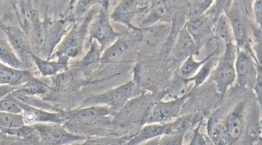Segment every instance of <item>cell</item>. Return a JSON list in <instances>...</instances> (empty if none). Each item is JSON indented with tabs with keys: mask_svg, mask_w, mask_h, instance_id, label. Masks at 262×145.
I'll use <instances>...</instances> for the list:
<instances>
[{
	"mask_svg": "<svg viewBox=\"0 0 262 145\" xmlns=\"http://www.w3.org/2000/svg\"><path fill=\"white\" fill-rule=\"evenodd\" d=\"M244 110L242 102L222 121L217 113L210 117L208 133L216 144H232L239 140L243 132Z\"/></svg>",
	"mask_w": 262,
	"mask_h": 145,
	"instance_id": "6da1fadb",
	"label": "cell"
},
{
	"mask_svg": "<svg viewBox=\"0 0 262 145\" xmlns=\"http://www.w3.org/2000/svg\"><path fill=\"white\" fill-rule=\"evenodd\" d=\"M95 14V8L92 9L85 18L73 23L65 38L62 40L59 47L56 52L53 53L50 60L56 58L58 61L69 62L70 59L80 56L83 49L86 33Z\"/></svg>",
	"mask_w": 262,
	"mask_h": 145,
	"instance_id": "7a4b0ae2",
	"label": "cell"
},
{
	"mask_svg": "<svg viewBox=\"0 0 262 145\" xmlns=\"http://www.w3.org/2000/svg\"><path fill=\"white\" fill-rule=\"evenodd\" d=\"M76 21L74 16H69L65 19H46L43 21V45L36 55L46 60H50L54 50L62 41Z\"/></svg>",
	"mask_w": 262,
	"mask_h": 145,
	"instance_id": "3957f363",
	"label": "cell"
},
{
	"mask_svg": "<svg viewBox=\"0 0 262 145\" xmlns=\"http://www.w3.org/2000/svg\"><path fill=\"white\" fill-rule=\"evenodd\" d=\"M37 133L40 144L59 145L69 144L76 142L86 141L85 136L75 135L64 129L61 124L43 123L31 125Z\"/></svg>",
	"mask_w": 262,
	"mask_h": 145,
	"instance_id": "277c9868",
	"label": "cell"
},
{
	"mask_svg": "<svg viewBox=\"0 0 262 145\" xmlns=\"http://www.w3.org/2000/svg\"><path fill=\"white\" fill-rule=\"evenodd\" d=\"M136 84L133 81L106 91L100 95L93 96L86 99L84 106L106 105L112 111L122 108L135 95Z\"/></svg>",
	"mask_w": 262,
	"mask_h": 145,
	"instance_id": "5b68a950",
	"label": "cell"
},
{
	"mask_svg": "<svg viewBox=\"0 0 262 145\" xmlns=\"http://www.w3.org/2000/svg\"><path fill=\"white\" fill-rule=\"evenodd\" d=\"M237 49L233 43L226 44L224 56L219 62L213 75V81L218 92L224 94L229 87L232 85L236 80L235 62Z\"/></svg>",
	"mask_w": 262,
	"mask_h": 145,
	"instance_id": "8992f818",
	"label": "cell"
},
{
	"mask_svg": "<svg viewBox=\"0 0 262 145\" xmlns=\"http://www.w3.org/2000/svg\"><path fill=\"white\" fill-rule=\"evenodd\" d=\"M91 40L94 39L100 44L102 51H104L107 45L114 43L120 36V34L115 32L112 27L107 14V5H102L100 12L95 21L89 27Z\"/></svg>",
	"mask_w": 262,
	"mask_h": 145,
	"instance_id": "52a82bcc",
	"label": "cell"
},
{
	"mask_svg": "<svg viewBox=\"0 0 262 145\" xmlns=\"http://www.w3.org/2000/svg\"><path fill=\"white\" fill-rule=\"evenodd\" d=\"M0 29L6 34L7 40L16 55L25 64L32 68V56L34 52L25 31L19 27L6 26L3 23H0Z\"/></svg>",
	"mask_w": 262,
	"mask_h": 145,
	"instance_id": "ba28073f",
	"label": "cell"
},
{
	"mask_svg": "<svg viewBox=\"0 0 262 145\" xmlns=\"http://www.w3.org/2000/svg\"><path fill=\"white\" fill-rule=\"evenodd\" d=\"M236 78L242 87L253 88L255 83L257 67L247 52L237 49L235 62Z\"/></svg>",
	"mask_w": 262,
	"mask_h": 145,
	"instance_id": "9c48e42d",
	"label": "cell"
},
{
	"mask_svg": "<svg viewBox=\"0 0 262 145\" xmlns=\"http://www.w3.org/2000/svg\"><path fill=\"white\" fill-rule=\"evenodd\" d=\"M189 96L190 94H187L171 102L159 103L148 115L146 124H161L168 122L177 117L180 113L183 104Z\"/></svg>",
	"mask_w": 262,
	"mask_h": 145,
	"instance_id": "30bf717a",
	"label": "cell"
},
{
	"mask_svg": "<svg viewBox=\"0 0 262 145\" xmlns=\"http://www.w3.org/2000/svg\"><path fill=\"white\" fill-rule=\"evenodd\" d=\"M19 102V104L23 110V118L25 125L31 126L36 124L43 123H52V124H63L65 123L62 111L54 112L47 111L42 108L34 107L28 104Z\"/></svg>",
	"mask_w": 262,
	"mask_h": 145,
	"instance_id": "8fae6325",
	"label": "cell"
},
{
	"mask_svg": "<svg viewBox=\"0 0 262 145\" xmlns=\"http://www.w3.org/2000/svg\"><path fill=\"white\" fill-rule=\"evenodd\" d=\"M112 109L107 106L100 105L89 106L88 107L79 108L74 111L63 113L62 115L66 122L70 123H89L92 121L103 118L111 114Z\"/></svg>",
	"mask_w": 262,
	"mask_h": 145,
	"instance_id": "7c38bea8",
	"label": "cell"
},
{
	"mask_svg": "<svg viewBox=\"0 0 262 145\" xmlns=\"http://www.w3.org/2000/svg\"><path fill=\"white\" fill-rule=\"evenodd\" d=\"M226 16H228L230 21L234 40L237 43V49L252 53V51L249 50V38L247 28L242 18L240 17L238 11L234 9L230 10L227 12Z\"/></svg>",
	"mask_w": 262,
	"mask_h": 145,
	"instance_id": "4fadbf2b",
	"label": "cell"
},
{
	"mask_svg": "<svg viewBox=\"0 0 262 145\" xmlns=\"http://www.w3.org/2000/svg\"><path fill=\"white\" fill-rule=\"evenodd\" d=\"M33 77L29 69H15L0 62V84L20 87Z\"/></svg>",
	"mask_w": 262,
	"mask_h": 145,
	"instance_id": "5bb4252c",
	"label": "cell"
},
{
	"mask_svg": "<svg viewBox=\"0 0 262 145\" xmlns=\"http://www.w3.org/2000/svg\"><path fill=\"white\" fill-rule=\"evenodd\" d=\"M102 52L100 44L94 40V41L91 43L89 52L80 61L73 66V68L78 71H82L84 74H91L92 71L95 70V68L98 67V64L100 63Z\"/></svg>",
	"mask_w": 262,
	"mask_h": 145,
	"instance_id": "9a60e30c",
	"label": "cell"
},
{
	"mask_svg": "<svg viewBox=\"0 0 262 145\" xmlns=\"http://www.w3.org/2000/svg\"><path fill=\"white\" fill-rule=\"evenodd\" d=\"M199 45L190 36L189 33L183 29L179 34V38L174 47V56L177 60L186 59L188 57L193 56L197 52Z\"/></svg>",
	"mask_w": 262,
	"mask_h": 145,
	"instance_id": "2e32d148",
	"label": "cell"
},
{
	"mask_svg": "<svg viewBox=\"0 0 262 145\" xmlns=\"http://www.w3.org/2000/svg\"><path fill=\"white\" fill-rule=\"evenodd\" d=\"M170 124H150L144 126L137 135L130 139L128 144H139L155 137L169 133Z\"/></svg>",
	"mask_w": 262,
	"mask_h": 145,
	"instance_id": "e0dca14e",
	"label": "cell"
},
{
	"mask_svg": "<svg viewBox=\"0 0 262 145\" xmlns=\"http://www.w3.org/2000/svg\"><path fill=\"white\" fill-rule=\"evenodd\" d=\"M32 61L37 67L40 73L45 77L55 76L69 69V62L51 61L32 53Z\"/></svg>",
	"mask_w": 262,
	"mask_h": 145,
	"instance_id": "ac0fdd59",
	"label": "cell"
},
{
	"mask_svg": "<svg viewBox=\"0 0 262 145\" xmlns=\"http://www.w3.org/2000/svg\"><path fill=\"white\" fill-rule=\"evenodd\" d=\"M129 40L120 36L102 53L100 58V63L107 64L117 61L126 54V53L129 51Z\"/></svg>",
	"mask_w": 262,
	"mask_h": 145,
	"instance_id": "d6986e66",
	"label": "cell"
},
{
	"mask_svg": "<svg viewBox=\"0 0 262 145\" xmlns=\"http://www.w3.org/2000/svg\"><path fill=\"white\" fill-rule=\"evenodd\" d=\"M0 62L15 69H31V67L25 64L16 55L8 40L3 38H0Z\"/></svg>",
	"mask_w": 262,
	"mask_h": 145,
	"instance_id": "ffe728a7",
	"label": "cell"
},
{
	"mask_svg": "<svg viewBox=\"0 0 262 145\" xmlns=\"http://www.w3.org/2000/svg\"><path fill=\"white\" fill-rule=\"evenodd\" d=\"M136 9L135 0H122L112 14L111 18L115 21L133 27L131 22L136 12Z\"/></svg>",
	"mask_w": 262,
	"mask_h": 145,
	"instance_id": "44dd1931",
	"label": "cell"
},
{
	"mask_svg": "<svg viewBox=\"0 0 262 145\" xmlns=\"http://www.w3.org/2000/svg\"><path fill=\"white\" fill-rule=\"evenodd\" d=\"M185 29L189 33L195 43L199 45L205 35L208 34L209 31L208 20L203 15L193 16L189 21L186 23Z\"/></svg>",
	"mask_w": 262,
	"mask_h": 145,
	"instance_id": "7402d4cb",
	"label": "cell"
},
{
	"mask_svg": "<svg viewBox=\"0 0 262 145\" xmlns=\"http://www.w3.org/2000/svg\"><path fill=\"white\" fill-rule=\"evenodd\" d=\"M50 89V87H49L47 84L38 80V79L34 78V77L23 86L16 89L17 91L24 95L34 96L47 94Z\"/></svg>",
	"mask_w": 262,
	"mask_h": 145,
	"instance_id": "603a6c76",
	"label": "cell"
},
{
	"mask_svg": "<svg viewBox=\"0 0 262 145\" xmlns=\"http://www.w3.org/2000/svg\"><path fill=\"white\" fill-rule=\"evenodd\" d=\"M216 23V34L224 40L225 43H232L234 40L233 34L228 16L222 14L217 19Z\"/></svg>",
	"mask_w": 262,
	"mask_h": 145,
	"instance_id": "cb8c5ba5",
	"label": "cell"
},
{
	"mask_svg": "<svg viewBox=\"0 0 262 145\" xmlns=\"http://www.w3.org/2000/svg\"><path fill=\"white\" fill-rule=\"evenodd\" d=\"M214 54H215V53H212L210 56L207 57L206 58L203 59V60L200 62L195 61V60H194L193 56L188 57V58L186 59V60H185V62H183L182 66H181V75H182L185 79L192 78V77L197 72V71H199L201 66H202L209 58L213 56Z\"/></svg>",
	"mask_w": 262,
	"mask_h": 145,
	"instance_id": "d4e9b609",
	"label": "cell"
},
{
	"mask_svg": "<svg viewBox=\"0 0 262 145\" xmlns=\"http://www.w3.org/2000/svg\"><path fill=\"white\" fill-rule=\"evenodd\" d=\"M25 126L23 114L0 111V128H17Z\"/></svg>",
	"mask_w": 262,
	"mask_h": 145,
	"instance_id": "484cf974",
	"label": "cell"
},
{
	"mask_svg": "<svg viewBox=\"0 0 262 145\" xmlns=\"http://www.w3.org/2000/svg\"><path fill=\"white\" fill-rule=\"evenodd\" d=\"M212 58V57L209 58L208 60L201 66L197 74L193 75L192 78L186 79V80H188V82H195V88L200 87V86L208 79L209 75H210V72H211L212 67H213L214 65V60L213 59H211Z\"/></svg>",
	"mask_w": 262,
	"mask_h": 145,
	"instance_id": "4316f807",
	"label": "cell"
},
{
	"mask_svg": "<svg viewBox=\"0 0 262 145\" xmlns=\"http://www.w3.org/2000/svg\"><path fill=\"white\" fill-rule=\"evenodd\" d=\"M0 111L11 113L23 114V110L17 99L13 97L11 93L0 99Z\"/></svg>",
	"mask_w": 262,
	"mask_h": 145,
	"instance_id": "83f0119b",
	"label": "cell"
},
{
	"mask_svg": "<svg viewBox=\"0 0 262 145\" xmlns=\"http://www.w3.org/2000/svg\"><path fill=\"white\" fill-rule=\"evenodd\" d=\"M102 5H107L105 0H78L75 6L74 17L80 19L89 11L90 7L95 3H100Z\"/></svg>",
	"mask_w": 262,
	"mask_h": 145,
	"instance_id": "f1b7e54d",
	"label": "cell"
},
{
	"mask_svg": "<svg viewBox=\"0 0 262 145\" xmlns=\"http://www.w3.org/2000/svg\"><path fill=\"white\" fill-rule=\"evenodd\" d=\"M233 0H216V4L212 12L213 21H217L222 14H227L230 10Z\"/></svg>",
	"mask_w": 262,
	"mask_h": 145,
	"instance_id": "f546056e",
	"label": "cell"
},
{
	"mask_svg": "<svg viewBox=\"0 0 262 145\" xmlns=\"http://www.w3.org/2000/svg\"><path fill=\"white\" fill-rule=\"evenodd\" d=\"M215 0H194L193 15L201 16L210 8Z\"/></svg>",
	"mask_w": 262,
	"mask_h": 145,
	"instance_id": "4dcf8cb0",
	"label": "cell"
},
{
	"mask_svg": "<svg viewBox=\"0 0 262 145\" xmlns=\"http://www.w3.org/2000/svg\"><path fill=\"white\" fill-rule=\"evenodd\" d=\"M168 12L167 6L164 0H156L154 3L153 7H152V14L151 19L152 18H159L164 17L166 15Z\"/></svg>",
	"mask_w": 262,
	"mask_h": 145,
	"instance_id": "1f68e13d",
	"label": "cell"
},
{
	"mask_svg": "<svg viewBox=\"0 0 262 145\" xmlns=\"http://www.w3.org/2000/svg\"><path fill=\"white\" fill-rule=\"evenodd\" d=\"M160 140V144H182L183 135L181 134H166L164 135Z\"/></svg>",
	"mask_w": 262,
	"mask_h": 145,
	"instance_id": "d6a6232c",
	"label": "cell"
},
{
	"mask_svg": "<svg viewBox=\"0 0 262 145\" xmlns=\"http://www.w3.org/2000/svg\"><path fill=\"white\" fill-rule=\"evenodd\" d=\"M261 65L258 64L257 65V73H256V78L255 83L254 84V91H255L256 96H257L258 101L261 104V93H262V75H261Z\"/></svg>",
	"mask_w": 262,
	"mask_h": 145,
	"instance_id": "836d02e7",
	"label": "cell"
},
{
	"mask_svg": "<svg viewBox=\"0 0 262 145\" xmlns=\"http://www.w3.org/2000/svg\"><path fill=\"white\" fill-rule=\"evenodd\" d=\"M253 12H254V16L256 23L259 25L261 28V20H262V3L261 0H255L253 4Z\"/></svg>",
	"mask_w": 262,
	"mask_h": 145,
	"instance_id": "e575fe53",
	"label": "cell"
},
{
	"mask_svg": "<svg viewBox=\"0 0 262 145\" xmlns=\"http://www.w3.org/2000/svg\"><path fill=\"white\" fill-rule=\"evenodd\" d=\"M199 128H198L197 129L195 130V132H194V135L193 139H192L191 142H190V144L191 145H205L207 144L206 142H205V139L204 137H203L202 135L200 134Z\"/></svg>",
	"mask_w": 262,
	"mask_h": 145,
	"instance_id": "d590c367",
	"label": "cell"
},
{
	"mask_svg": "<svg viewBox=\"0 0 262 145\" xmlns=\"http://www.w3.org/2000/svg\"><path fill=\"white\" fill-rule=\"evenodd\" d=\"M19 87H13V86L6 85V84H0V99L3 98L9 93L12 92L14 90Z\"/></svg>",
	"mask_w": 262,
	"mask_h": 145,
	"instance_id": "8d00e7d4",
	"label": "cell"
},
{
	"mask_svg": "<svg viewBox=\"0 0 262 145\" xmlns=\"http://www.w3.org/2000/svg\"><path fill=\"white\" fill-rule=\"evenodd\" d=\"M77 1H78V0H71V1H70L69 10H71V9L73 8V7H75V5H76Z\"/></svg>",
	"mask_w": 262,
	"mask_h": 145,
	"instance_id": "74e56055",
	"label": "cell"
},
{
	"mask_svg": "<svg viewBox=\"0 0 262 145\" xmlns=\"http://www.w3.org/2000/svg\"><path fill=\"white\" fill-rule=\"evenodd\" d=\"M5 137H6V135L0 130V144L3 142V139H5Z\"/></svg>",
	"mask_w": 262,
	"mask_h": 145,
	"instance_id": "f35d334b",
	"label": "cell"
},
{
	"mask_svg": "<svg viewBox=\"0 0 262 145\" xmlns=\"http://www.w3.org/2000/svg\"><path fill=\"white\" fill-rule=\"evenodd\" d=\"M7 1H8V0H0V8H2L3 5H5Z\"/></svg>",
	"mask_w": 262,
	"mask_h": 145,
	"instance_id": "ab89813d",
	"label": "cell"
}]
</instances>
